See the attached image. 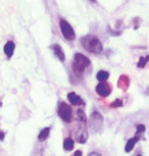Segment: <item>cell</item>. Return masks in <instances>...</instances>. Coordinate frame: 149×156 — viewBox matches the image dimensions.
I'll list each match as a JSON object with an SVG mask.
<instances>
[{
    "label": "cell",
    "mask_w": 149,
    "mask_h": 156,
    "mask_svg": "<svg viewBox=\"0 0 149 156\" xmlns=\"http://www.w3.org/2000/svg\"><path fill=\"white\" fill-rule=\"evenodd\" d=\"M81 43L85 50H87L90 53L100 54L103 51V47H102L101 42L94 35H87V36L83 37L81 40Z\"/></svg>",
    "instance_id": "1"
},
{
    "label": "cell",
    "mask_w": 149,
    "mask_h": 156,
    "mask_svg": "<svg viewBox=\"0 0 149 156\" xmlns=\"http://www.w3.org/2000/svg\"><path fill=\"white\" fill-rule=\"evenodd\" d=\"M91 64V61L88 57H86L85 55L81 53H76L74 57V62L72 64V69L73 73L76 76L81 78L83 76V73L85 72V69Z\"/></svg>",
    "instance_id": "2"
},
{
    "label": "cell",
    "mask_w": 149,
    "mask_h": 156,
    "mask_svg": "<svg viewBox=\"0 0 149 156\" xmlns=\"http://www.w3.org/2000/svg\"><path fill=\"white\" fill-rule=\"evenodd\" d=\"M57 114L63 122H71L73 120V109L66 102H59L57 108Z\"/></svg>",
    "instance_id": "3"
},
{
    "label": "cell",
    "mask_w": 149,
    "mask_h": 156,
    "mask_svg": "<svg viewBox=\"0 0 149 156\" xmlns=\"http://www.w3.org/2000/svg\"><path fill=\"white\" fill-rule=\"evenodd\" d=\"M59 27H60L61 33H62L63 37H65L66 40H69V41L75 40L76 34H75L74 29H73L72 26L69 25V23L66 22V20L60 19V20H59Z\"/></svg>",
    "instance_id": "4"
},
{
    "label": "cell",
    "mask_w": 149,
    "mask_h": 156,
    "mask_svg": "<svg viewBox=\"0 0 149 156\" xmlns=\"http://www.w3.org/2000/svg\"><path fill=\"white\" fill-rule=\"evenodd\" d=\"M102 125H103V117L98 111H94L90 116L89 120V126L91 128L93 133L98 132L102 128Z\"/></svg>",
    "instance_id": "5"
},
{
    "label": "cell",
    "mask_w": 149,
    "mask_h": 156,
    "mask_svg": "<svg viewBox=\"0 0 149 156\" xmlns=\"http://www.w3.org/2000/svg\"><path fill=\"white\" fill-rule=\"evenodd\" d=\"M96 93L101 97H107L112 93L110 85L105 83V82H100V83L96 86Z\"/></svg>",
    "instance_id": "6"
},
{
    "label": "cell",
    "mask_w": 149,
    "mask_h": 156,
    "mask_svg": "<svg viewBox=\"0 0 149 156\" xmlns=\"http://www.w3.org/2000/svg\"><path fill=\"white\" fill-rule=\"evenodd\" d=\"M87 138H88V134H87L86 131V125L85 123H81V126H79V131L76 134V139H77L79 143L84 144L87 141Z\"/></svg>",
    "instance_id": "7"
},
{
    "label": "cell",
    "mask_w": 149,
    "mask_h": 156,
    "mask_svg": "<svg viewBox=\"0 0 149 156\" xmlns=\"http://www.w3.org/2000/svg\"><path fill=\"white\" fill-rule=\"evenodd\" d=\"M68 99L69 103L72 105H75V106H79V105H84V101L83 99L81 98L80 96L77 95L75 92H71L68 94Z\"/></svg>",
    "instance_id": "8"
},
{
    "label": "cell",
    "mask_w": 149,
    "mask_h": 156,
    "mask_svg": "<svg viewBox=\"0 0 149 156\" xmlns=\"http://www.w3.org/2000/svg\"><path fill=\"white\" fill-rule=\"evenodd\" d=\"M51 49L53 50L55 56H56L60 61L66 60V55H65V52H63L62 48H61V46H59L58 44H54V45L51 46Z\"/></svg>",
    "instance_id": "9"
},
{
    "label": "cell",
    "mask_w": 149,
    "mask_h": 156,
    "mask_svg": "<svg viewBox=\"0 0 149 156\" xmlns=\"http://www.w3.org/2000/svg\"><path fill=\"white\" fill-rule=\"evenodd\" d=\"M139 140H140V137H138V136H135V137H133V138H131V139L128 140V142L125 146V151L127 153L132 151V150L134 149V147H135V145H136V143L138 142Z\"/></svg>",
    "instance_id": "10"
},
{
    "label": "cell",
    "mask_w": 149,
    "mask_h": 156,
    "mask_svg": "<svg viewBox=\"0 0 149 156\" xmlns=\"http://www.w3.org/2000/svg\"><path fill=\"white\" fill-rule=\"evenodd\" d=\"M130 85V79L128 76H121L119 79V83H118V87L121 88L122 90H127L129 88Z\"/></svg>",
    "instance_id": "11"
},
{
    "label": "cell",
    "mask_w": 149,
    "mask_h": 156,
    "mask_svg": "<svg viewBox=\"0 0 149 156\" xmlns=\"http://www.w3.org/2000/svg\"><path fill=\"white\" fill-rule=\"evenodd\" d=\"M14 49H16V44L12 41H8L4 46V53L6 54V56L8 58H10L13 55Z\"/></svg>",
    "instance_id": "12"
},
{
    "label": "cell",
    "mask_w": 149,
    "mask_h": 156,
    "mask_svg": "<svg viewBox=\"0 0 149 156\" xmlns=\"http://www.w3.org/2000/svg\"><path fill=\"white\" fill-rule=\"evenodd\" d=\"M74 146H75V142L72 138H66L65 142H63V148L66 151H72L74 149Z\"/></svg>",
    "instance_id": "13"
},
{
    "label": "cell",
    "mask_w": 149,
    "mask_h": 156,
    "mask_svg": "<svg viewBox=\"0 0 149 156\" xmlns=\"http://www.w3.org/2000/svg\"><path fill=\"white\" fill-rule=\"evenodd\" d=\"M49 134H50V128L43 129L42 131L40 132L39 136H38V139H39L40 141H45L49 137Z\"/></svg>",
    "instance_id": "14"
},
{
    "label": "cell",
    "mask_w": 149,
    "mask_h": 156,
    "mask_svg": "<svg viewBox=\"0 0 149 156\" xmlns=\"http://www.w3.org/2000/svg\"><path fill=\"white\" fill-rule=\"evenodd\" d=\"M109 76V73L108 72H105V70H100V72H98L97 76H96V78H97V80L99 82H105L108 79Z\"/></svg>",
    "instance_id": "15"
},
{
    "label": "cell",
    "mask_w": 149,
    "mask_h": 156,
    "mask_svg": "<svg viewBox=\"0 0 149 156\" xmlns=\"http://www.w3.org/2000/svg\"><path fill=\"white\" fill-rule=\"evenodd\" d=\"M77 119L81 123H87V119H86V114L83 111V109H78L77 110Z\"/></svg>",
    "instance_id": "16"
},
{
    "label": "cell",
    "mask_w": 149,
    "mask_h": 156,
    "mask_svg": "<svg viewBox=\"0 0 149 156\" xmlns=\"http://www.w3.org/2000/svg\"><path fill=\"white\" fill-rule=\"evenodd\" d=\"M148 61H149V55H146V56H141V57H140L139 61H138L137 66L140 67V69H144L146 64L148 63Z\"/></svg>",
    "instance_id": "17"
},
{
    "label": "cell",
    "mask_w": 149,
    "mask_h": 156,
    "mask_svg": "<svg viewBox=\"0 0 149 156\" xmlns=\"http://www.w3.org/2000/svg\"><path fill=\"white\" fill-rule=\"evenodd\" d=\"M122 105H124V103H122V99H116L115 101H113L112 103V108H118V107H122Z\"/></svg>",
    "instance_id": "18"
},
{
    "label": "cell",
    "mask_w": 149,
    "mask_h": 156,
    "mask_svg": "<svg viewBox=\"0 0 149 156\" xmlns=\"http://www.w3.org/2000/svg\"><path fill=\"white\" fill-rule=\"evenodd\" d=\"M145 129H146V126L144 125H138V126H137V129H136V136H137V135H139V134L144 133Z\"/></svg>",
    "instance_id": "19"
},
{
    "label": "cell",
    "mask_w": 149,
    "mask_h": 156,
    "mask_svg": "<svg viewBox=\"0 0 149 156\" xmlns=\"http://www.w3.org/2000/svg\"><path fill=\"white\" fill-rule=\"evenodd\" d=\"M88 156H102V155L99 154V153H97V152H92V153H90Z\"/></svg>",
    "instance_id": "20"
},
{
    "label": "cell",
    "mask_w": 149,
    "mask_h": 156,
    "mask_svg": "<svg viewBox=\"0 0 149 156\" xmlns=\"http://www.w3.org/2000/svg\"><path fill=\"white\" fill-rule=\"evenodd\" d=\"M74 156H82V152L80 150H77V151L74 153Z\"/></svg>",
    "instance_id": "21"
},
{
    "label": "cell",
    "mask_w": 149,
    "mask_h": 156,
    "mask_svg": "<svg viewBox=\"0 0 149 156\" xmlns=\"http://www.w3.org/2000/svg\"><path fill=\"white\" fill-rule=\"evenodd\" d=\"M4 136H5V134L3 133V132H0V140H4Z\"/></svg>",
    "instance_id": "22"
},
{
    "label": "cell",
    "mask_w": 149,
    "mask_h": 156,
    "mask_svg": "<svg viewBox=\"0 0 149 156\" xmlns=\"http://www.w3.org/2000/svg\"><path fill=\"white\" fill-rule=\"evenodd\" d=\"M136 156H142V155H141V154H140V153H138V154H137Z\"/></svg>",
    "instance_id": "23"
},
{
    "label": "cell",
    "mask_w": 149,
    "mask_h": 156,
    "mask_svg": "<svg viewBox=\"0 0 149 156\" xmlns=\"http://www.w3.org/2000/svg\"><path fill=\"white\" fill-rule=\"evenodd\" d=\"M2 106V102H0V107H1Z\"/></svg>",
    "instance_id": "24"
},
{
    "label": "cell",
    "mask_w": 149,
    "mask_h": 156,
    "mask_svg": "<svg viewBox=\"0 0 149 156\" xmlns=\"http://www.w3.org/2000/svg\"><path fill=\"white\" fill-rule=\"evenodd\" d=\"M92 1H93V2H95V0H92Z\"/></svg>",
    "instance_id": "25"
}]
</instances>
